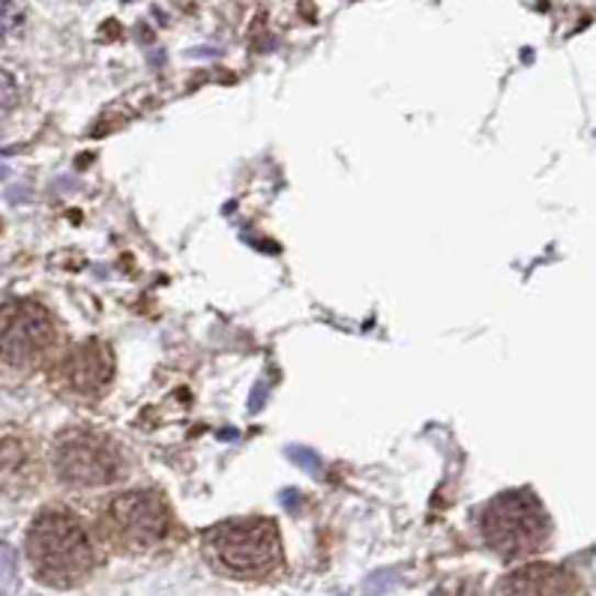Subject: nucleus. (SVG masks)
<instances>
[{"instance_id":"nucleus-1","label":"nucleus","mask_w":596,"mask_h":596,"mask_svg":"<svg viewBox=\"0 0 596 596\" xmlns=\"http://www.w3.org/2000/svg\"><path fill=\"white\" fill-rule=\"evenodd\" d=\"M27 558L45 585L55 587L78 585L97 566L88 528L69 509H45L36 516L27 530Z\"/></svg>"},{"instance_id":"nucleus-2","label":"nucleus","mask_w":596,"mask_h":596,"mask_svg":"<svg viewBox=\"0 0 596 596\" xmlns=\"http://www.w3.org/2000/svg\"><path fill=\"white\" fill-rule=\"evenodd\" d=\"M480 533L492 552L507 561H519L546 549L552 537V521L533 492L516 488L488 501L480 516Z\"/></svg>"},{"instance_id":"nucleus-3","label":"nucleus","mask_w":596,"mask_h":596,"mask_svg":"<svg viewBox=\"0 0 596 596\" xmlns=\"http://www.w3.org/2000/svg\"><path fill=\"white\" fill-rule=\"evenodd\" d=\"M204 552L225 573L265 578L282 563L279 530L270 519H232L207 530Z\"/></svg>"},{"instance_id":"nucleus-4","label":"nucleus","mask_w":596,"mask_h":596,"mask_svg":"<svg viewBox=\"0 0 596 596\" xmlns=\"http://www.w3.org/2000/svg\"><path fill=\"white\" fill-rule=\"evenodd\" d=\"M168 509L150 492H126L105 507L102 533L121 552H147L168 537Z\"/></svg>"},{"instance_id":"nucleus-5","label":"nucleus","mask_w":596,"mask_h":596,"mask_svg":"<svg viewBox=\"0 0 596 596\" xmlns=\"http://www.w3.org/2000/svg\"><path fill=\"white\" fill-rule=\"evenodd\" d=\"M55 471L67 486H111L123 474V459L97 431H64L55 443Z\"/></svg>"},{"instance_id":"nucleus-6","label":"nucleus","mask_w":596,"mask_h":596,"mask_svg":"<svg viewBox=\"0 0 596 596\" xmlns=\"http://www.w3.org/2000/svg\"><path fill=\"white\" fill-rule=\"evenodd\" d=\"M55 342V324L31 300H10L0 306V360L27 369L43 360Z\"/></svg>"},{"instance_id":"nucleus-7","label":"nucleus","mask_w":596,"mask_h":596,"mask_svg":"<svg viewBox=\"0 0 596 596\" xmlns=\"http://www.w3.org/2000/svg\"><path fill=\"white\" fill-rule=\"evenodd\" d=\"M111 375H114V357L109 345L97 339L72 345L57 363V381L76 396H97L102 386L109 384Z\"/></svg>"},{"instance_id":"nucleus-8","label":"nucleus","mask_w":596,"mask_h":596,"mask_svg":"<svg viewBox=\"0 0 596 596\" xmlns=\"http://www.w3.org/2000/svg\"><path fill=\"white\" fill-rule=\"evenodd\" d=\"M40 483V453L31 435L15 426L0 429V492L27 495Z\"/></svg>"},{"instance_id":"nucleus-9","label":"nucleus","mask_w":596,"mask_h":596,"mask_svg":"<svg viewBox=\"0 0 596 596\" xmlns=\"http://www.w3.org/2000/svg\"><path fill=\"white\" fill-rule=\"evenodd\" d=\"M501 596H582V582L554 563H528L501 582Z\"/></svg>"},{"instance_id":"nucleus-10","label":"nucleus","mask_w":596,"mask_h":596,"mask_svg":"<svg viewBox=\"0 0 596 596\" xmlns=\"http://www.w3.org/2000/svg\"><path fill=\"white\" fill-rule=\"evenodd\" d=\"M22 27V10L15 0H0V48L10 43Z\"/></svg>"},{"instance_id":"nucleus-11","label":"nucleus","mask_w":596,"mask_h":596,"mask_svg":"<svg viewBox=\"0 0 596 596\" xmlns=\"http://www.w3.org/2000/svg\"><path fill=\"white\" fill-rule=\"evenodd\" d=\"M15 575H19V561H15V552L10 546L0 542V587L15 585Z\"/></svg>"},{"instance_id":"nucleus-12","label":"nucleus","mask_w":596,"mask_h":596,"mask_svg":"<svg viewBox=\"0 0 596 596\" xmlns=\"http://www.w3.org/2000/svg\"><path fill=\"white\" fill-rule=\"evenodd\" d=\"M15 102H19V85H15V78L10 72L0 69V117L15 109Z\"/></svg>"},{"instance_id":"nucleus-13","label":"nucleus","mask_w":596,"mask_h":596,"mask_svg":"<svg viewBox=\"0 0 596 596\" xmlns=\"http://www.w3.org/2000/svg\"><path fill=\"white\" fill-rule=\"evenodd\" d=\"M447 596H476V591L471 585H459V587H453Z\"/></svg>"}]
</instances>
